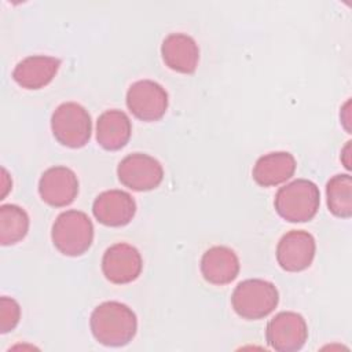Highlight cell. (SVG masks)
<instances>
[{"instance_id": "cell-3", "label": "cell", "mask_w": 352, "mask_h": 352, "mask_svg": "<svg viewBox=\"0 0 352 352\" xmlns=\"http://www.w3.org/2000/svg\"><path fill=\"white\" fill-rule=\"evenodd\" d=\"M52 242L55 248L65 256H81L84 254L94 239V226L91 219L80 210L62 212L51 231Z\"/></svg>"}, {"instance_id": "cell-20", "label": "cell", "mask_w": 352, "mask_h": 352, "mask_svg": "<svg viewBox=\"0 0 352 352\" xmlns=\"http://www.w3.org/2000/svg\"><path fill=\"white\" fill-rule=\"evenodd\" d=\"M19 316V304L14 298L3 296L0 298V331L7 333L12 330L18 324Z\"/></svg>"}, {"instance_id": "cell-19", "label": "cell", "mask_w": 352, "mask_h": 352, "mask_svg": "<svg viewBox=\"0 0 352 352\" xmlns=\"http://www.w3.org/2000/svg\"><path fill=\"white\" fill-rule=\"evenodd\" d=\"M329 210L342 219L352 214V179L349 175H336L326 186Z\"/></svg>"}, {"instance_id": "cell-10", "label": "cell", "mask_w": 352, "mask_h": 352, "mask_svg": "<svg viewBox=\"0 0 352 352\" xmlns=\"http://www.w3.org/2000/svg\"><path fill=\"white\" fill-rule=\"evenodd\" d=\"M315 256V239L304 230L286 232L276 246L278 264L289 272H298L308 268Z\"/></svg>"}, {"instance_id": "cell-12", "label": "cell", "mask_w": 352, "mask_h": 352, "mask_svg": "<svg viewBox=\"0 0 352 352\" xmlns=\"http://www.w3.org/2000/svg\"><path fill=\"white\" fill-rule=\"evenodd\" d=\"M92 212L99 223L109 227H121L133 219L136 204L131 194L122 190H109L96 197Z\"/></svg>"}, {"instance_id": "cell-4", "label": "cell", "mask_w": 352, "mask_h": 352, "mask_svg": "<svg viewBox=\"0 0 352 352\" xmlns=\"http://www.w3.org/2000/svg\"><path fill=\"white\" fill-rule=\"evenodd\" d=\"M278 301L279 294L275 285L264 279L242 280L231 296L234 311L248 320L265 318L275 309Z\"/></svg>"}, {"instance_id": "cell-22", "label": "cell", "mask_w": 352, "mask_h": 352, "mask_svg": "<svg viewBox=\"0 0 352 352\" xmlns=\"http://www.w3.org/2000/svg\"><path fill=\"white\" fill-rule=\"evenodd\" d=\"M1 172H3V194H1V197H4V195L7 194V190H8L10 187H7V184H6V179H7V172H6V169L3 168Z\"/></svg>"}, {"instance_id": "cell-14", "label": "cell", "mask_w": 352, "mask_h": 352, "mask_svg": "<svg viewBox=\"0 0 352 352\" xmlns=\"http://www.w3.org/2000/svg\"><path fill=\"white\" fill-rule=\"evenodd\" d=\"M59 66L60 60L54 56H28L16 63L12 72V78L22 88L40 89L52 81Z\"/></svg>"}, {"instance_id": "cell-9", "label": "cell", "mask_w": 352, "mask_h": 352, "mask_svg": "<svg viewBox=\"0 0 352 352\" xmlns=\"http://www.w3.org/2000/svg\"><path fill=\"white\" fill-rule=\"evenodd\" d=\"M143 261L139 250L129 243H114L106 249L102 271L107 280L124 285L135 280L142 272Z\"/></svg>"}, {"instance_id": "cell-15", "label": "cell", "mask_w": 352, "mask_h": 352, "mask_svg": "<svg viewBox=\"0 0 352 352\" xmlns=\"http://www.w3.org/2000/svg\"><path fill=\"white\" fill-rule=\"evenodd\" d=\"M201 272L209 283L227 285L238 276V256L227 246H213L201 258Z\"/></svg>"}, {"instance_id": "cell-7", "label": "cell", "mask_w": 352, "mask_h": 352, "mask_svg": "<svg viewBox=\"0 0 352 352\" xmlns=\"http://www.w3.org/2000/svg\"><path fill=\"white\" fill-rule=\"evenodd\" d=\"M265 337L268 345L279 352H293L304 346L308 338L305 319L292 311L276 314L267 324Z\"/></svg>"}, {"instance_id": "cell-18", "label": "cell", "mask_w": 352, "mask_h": 352, "mask_svg": "<svg viewBox=\"0 0 352 352\" xmlns=\"http://www.w3.org/2000/svg\"><path fill=\"white\" fill-rule=\"evenodd\" d=\"M29 230V216L18 205H1L0 208V242L14 245L25 238Z\"/></svg>"}, {"instance_id": "cell-2", "label": "cell", "mask_w": 352, "mask_h": 352, "mask_svg": "<svg viewBox=\"0 0 352 352\" xmlns=\"http://www.w3.org/2000/svg\"><path fill=\"white\" fill-rule=\"evenodd\" d=\"M320 204L318 186L307 179H297L280 187L275 195V209L280 217L292 223L311 220Z\"/></svg>"}, {"instance_id": "cell-11", "label": "cell", "mask_w": 352, "mask_h": 352, "mask_svg": "<svg viewBox=\"0 0 352 352\" xmlns=\"http://www.w3.org/2000/svg\"><path fill=\"white\" fill-rule=\"evenodd\" d=\"M38 192L41 199L50 206H66L77 197V176L66 166H52L41 175L38 182Z\"/></svg>"}, {"instance_id": "cell-8", "label": "cell", "mask_w": 352, "mask_h": 352, "mask_svg": "<svg viewBox=\"0 0 352 352\" xmlns=\"http://www.w3.org/2000/svg\"><path fill=\"white\" fill-rule=\"evenodd\" d=\"M129 111L142 121H157L168 109V94L162 85L151 80L133 82L126 92Z\"/></svg>"}, {"instance_id": "cell-17", "label": "cell", "mask_w": 352, "mask_h": 352, "mask_svg": "<svg viewBox=\"0 0 352 352\" xmlns=\"http://www.w3.org/2000/svg\"><path fill=\"white\" fill-rule=\"evenodd\" d=\"M131 121L121 110H106L96 121V140L104 150H120L131 138Z\"/></svg>"}, {"instance_id": "cell-13", "label": "cell", "mask_w": 352, "mask_h": 352, "mask_svg": "<svg viewBox=\"0 0 352 352\" xmlns=\"http://www.w3.org/2000/svg\"><path fill=\"white\" fill-rule=\"evenodd\" d=\"M161 55L169 69L190 74L197 69L199 48L191 36L184 33H170L162 41Z\"/></svg>"}, {"instance_id": "cell-1", "label": "cell", "mask_w": 352, "mask_h": 352, "mask_svg": "<svg viewBox=\"0 0 352 352\" xmlns=\"http://www.w3.org/2000/svg\"><path fill=\"white\" fill-rule=\"evenodd\" d=\"M95 340L106 346H122L132 341L138 330L135 312L118 301L98 305L89 319Z\"/></svg>"}, {"instance_id": "cell-5", "label": "cell", "mask_w": 352, "mask_h": 352, "mask_svg": "<svg viewBox=\"0 0 352 352\" xmlns=\"http://www.w3.org/2000/svg\"><path fill=\"white\" fill-rule=\"evenodd\" d=\"M51 129L55 139L72 148L88 143L92 132V122L88 111L76 102L59 104L51 117Z\"/></svg>"}, {"instance_id": "cell-16", "label": "cell", "mask_w": 352, "mask_h": 352, "mask_svg": "<svg viewBox=\"0 0 352 352\" xmlns=\"http://www.w3.org/2000/svg\"><path fill=\"white\" fill-rule=\"evenodd\" d=\"M296 170V160L287 151L268 153L260 157L253 166V179L263 187L280 184Z\"/></svg>"}, {"instance_id": "cell-6", "label": "cell", "mask_w": 352, "mask_h": 352, "mask_svg": "<svg viewBox=\"0 0 352 352\" xmlns=\"http://www.w3.org/2000/svg\"><path fill=\"white\" fill-rule=\"evenodd\" d=\"M120 182L133 191H148L160 186L164 169L154 157L133 153L121 160L117 168Z\"/></svg>"}, {"instance_id": "cell-21", "label": "cell", "mask_w": 352, "mask_h": 352, "mask_svg": "<svg viewBox=\"0 0 352 352\" xmlns=\"http://www.w3.org/2000/svg\"><path fill=\"white\" fill-rule=\"evenodd\" d=\"M349 153H351V142H346V146L342 148V154H341V160L345 165L346 169H351V160H349Z\"/></svg>"}]
</instances>
